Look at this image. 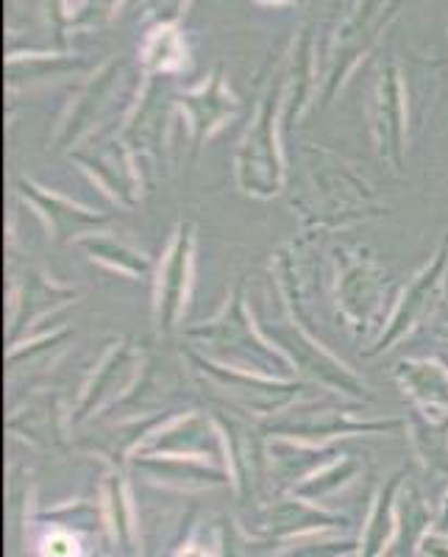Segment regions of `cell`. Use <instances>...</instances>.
I'll list each match as a JSON object with an SVG mask.
<instances>
[{
	"label": "cell",
	"instance_id": "1",
	"mask_svg": "<svg viewBox=\"0 0 448 557\" xmlns=\"http://www.w3.org/2000/svg\"><path fill=\"white\" fill-rule=\"evenodd\" d=\"M303 187L293 198L307 232H335V228L365 223L387 215V207L376 198L371 184L323 146L303 148Z\"/></svg>",
	"mask_w": 448,
	"mask_h": 557
},
{
	"label": "cell",
	"instance_id": "2",
	"mask_svg": "<svg viewBox=\"0 0 448 557\" xmlns=\"http://www.w3.org/2000/svg\"><path fill=\"white\" fill-rule=\"evenodd\" d=\"M184 337L212 360L223 366L257 371L267 376H290L293 366L276 346L257 330L246 301V278H240L228 293L226 305L209 321L192 323L184 330Z\"/></svg>",
	"mask_w": 448,
	"mask_h": 557
},
{
	"label": "cell",
	"instance_id": "3",
	"mask_svg": "<svg viewBox=\"0 0 448 557\" xmlns=\"http://www.w3.org/2000/svg\"><path fill=\"white\" fill-rule=\"evenodd\" d=\"M335 305L357 341L376 335L387 326L390 305L396 307L398 285L393 273L365 248L337 246Z\"/></svg>",
	"mask_w": 448,
	"mask_h": 557
},
{
	"label": "cell",
	"instance_id": "4",
	"mask_svg": "<svg viewBox=\"0 0 448 557\" xmlns=\"http://www.w3.org/2000/svg\"><path fill=\"white\" fill-rule=\"evenodd\" d=\"M285 76H276L267 92L259 98L257 114L251 126L246 128L237 148V184L246 196L253 198H273L285 187V159H282V109H285Z\"/></svg>",
	"mask_w": 448,
	"mask_h": 557
},
{
	"label": "cell",
	"instance_id": "5",
	"mask_svg": "<svg viewBox=\"0 0 448 557\" xmlns=\"http://www.w3.org/2000/svg\"><path fill=\"white\" fill-rule=\"evenodd\" d=\"M187 360H190L192 374L198 380H207L209 387L223 393L228 407H237L242 412H253L262 421L278 416L290 405H296L303 393L312 391V382L293 380V376H267L257 371H242V368L223 366L212 360L198 348H187Z\"/></svg>",
	"mask_w": 448,
	"mask_h": 557
},
{
	"label": "cell",
	"instance_id": "6",
	"mask_svg": "<svg viewBox=\"0 0 448 557\" xmlns=\"http://www.w3.org/2000/svg\"><path fill=\"white\" fill-rule=\"evenodd\" d=\"M362 401H296L278 416L259 421L265 435L290 437L303 444H323L346 435H385L407 430V418H365L357 416Z\"/></svg>",
	"mask_w": 448,
	"mask_h": 557
},
{
	"label": "cell",
	"instance_id": "7",
	"mask_svg": "<svg viewBox=\"0 0 448 557\" xmlns=\"http://www.w3.org/2000/svg\"><path fill=\"white\" fill-rule=\"evenodd\" d=\"M259 330L265 332L267 341L290 360L293 371L312 385L326 387L328 393H343L353 401H373L371 387L362 376H357L343 360H337L318 337L303 330L296 318L290 321H271L262 323Z\"/></svg>",
	"mask_w": 448,
	"mask_h": 557
},
{
	"label": "cell",
	"instance_id": "8",
	"mask_svg": "<svg viewBox=\"0 0 448 557\" xmlns=\"http://www.w3.org/2000/svg\"><path fill=\"white\" fill-rule=\"evenodd\" d=\"M446 278L448 235L440 240L435 257L410 278V285L401 287L396 307H393L390 318H387V326L379 332V337L373 341V346L362 351V357L371 360V357L385 355V351H390L396 343L407 341V337L415 335L421 326L435 321L437 312L446 310Z\"/></svg>",
	"mask_w": 448,
	"mask_h": 557
},
{
	"label": "cell",
	"instance_id": "9",
	"mask_svg": "<svg viewBox=\"0 0 448 557\" xmlns=\"http://www.w3.org/2000/svg\"><path fill=\"white\" fill-rule=\"evenodd\" d=\"M148 348L137 346L134 341H117L107 355L101 357L89 380L84 382L76 405L70 410V424L82 426L96 418V412L109 410L121 399H126L128 391L139 382L148 366Z\"/></svg>",
	"mask_w": 448,
	"mask_h": 557
},
{
	"label": "cell",
	"instance_id": "10",
	"mask_svg": "<svg viewBox=\"0 0 448 557\" xmlns=\"http://www.w3.org/2000/svg\"><path fill=\"white\" fill-rule=\"evenodd\" d=\"M196 282V223L182 221L157 265V293H153V318L159 335H173L182 326L184 310L190 301Z\"/></svg>",
	"mask_w": 448,
	"mask_h": 557
},
{
	"label": "cell",
	"instance_id": "11",
	"mask_svg": "<svg viewBox=\"0 0 448 557\" xmlns=\"http://www.w3.org/2000/svg\"><path fill=\"white\" fill-rule=\"evenodd\" d=\"M70 162H76L92 184H98L114 203H121L123 209H134L142 201V190H146V176L139 162L142 159L123 143V137L112 139H96L87 146L76 148L67 153Z\"/></svg>",
	"mask_w": 448,
	"mask_h": 557
},
{
	"label": "cell",
	"instance_id": "12",
	"mask_svg": "<svg viewBox=\"0 0 448 557\" xmlns=\"http://www.w3.org/2000/svg\"><path fill=\"white\" fill-rule=\"evenodd\" d=\"M14 193H17L20 201L34 209V215L48 228V237L59 246L78 243L82 237L103 232L114 223V218L107 215V212L84 207V203L73 201V198L62 196L57 190H48L39 182H34L32 176L14 178Z\"/></svg>",
	"mask_w": 448,
	"mask_h": 557
},
{
	"label": "cell",
	"instance_id": "13",
	"mask_svg": "<svg viewBox=\"0 0 448 557\" xmlns=\"http://www.w3.org/2000/svg\"><path fill=\"white\" fill-rule=\"evenodd\" d=\"M393 9L396 7L390 0H360V7L353 9L351 17L343 23V28L337 32L335 51H332V64L326 70V78H323L321 107H328L337 98V92L346 87L357 62L371 51V45L387 26V20L393 17Z\"/></svg>",
	"mask_w": 448,
	"mask_h": 557
},
{
	"label": "cell",
	"instance_id": "14",
	"mask_svg": "<svg viewBox=\"0 0 448 557\" xmlns=\"http://www.w3.org/2000/svg\"><path fill=\"white\" fill-rule=\"evenodd\" d=\"M371 134L373 146L379 159L390 168L396 176L405 173L407 137H410V123H407V87L398 64L382 67L376 87L371 96Z\"/></svg>",
	"mask_w": 448,
	"mask_h": 557
},
{
	"label": "cell",
	"instance_id": "15",
	"mask_svg": "<svg viewBox=\"0 0 448 557\" xmlns=\"http://www.w3.org/2000/svg\"><path fill=\"white\" fill-rule=\"evenodd\" d=\"M82 293L76 287L62 285L39 268L26 265L12 276L9 287V346H20L28 341L34 323L53 315L62 307L76 305Z\"/></svg>",
	"mask_w": 448,
	"mask_h": 557
},
{
	"label": "cell",
	"instance_id": "16",
	"mask_svg": "<svg viewBox=\"0 0 448 557\" xmlns=\"http://www.w3.org/2000/svg\"><path fill=\"white\" fill-rule=\"evenodd\" d=\"M137 455H164V457H192V460L221 462L226 460V437L217 426L212 412H176L159 430L148 435V441L137 449Z\"/></svg>",
	"mask_w": 448,
	"mask_h": 557
},
{
	"label": "cell",
	"instance_id": "17",
	"mask_svg": "<svg viewBox=\"0 0 448 557\" xmlns=\"http://www.w3.org/2000/svg\"><path fill=\"white\" fill-rule=\"evenodd\" d=\"M121 92V70L117 64H107L98 76L84 84L67 112L62 114L57 132H53V151H76L84 139H89L103 126L114 112V98Z\"/></svg>",
	"mask_w": 448,
	"mask_h": 557
},
{
	"label": "cell",
	"instance_id": "18",
	"mask_svg": "<svg viewBox=\"0 0 448 557\" xmlns=\"http://www.w3.org/2000/svg\"><path fill=\"white\" fill-rule=\"evenodd\" d=\"M173 103L184 114L187 132H190L192 157L201 153L209 139L215 137L226 123H232L242 112V103L237 101L232 89L226 87L223 67H215L207 76V82L190 92H178L173 96Z\"/></svg>",
	"mask_w": 448,
	"mask_h": 557
},
{
	"label": "cell",
	"instance_id": "19",
	"mask_svg": "<svg viewBox=\"0 0 448 557\" xmlns=\"http://www.w3.org/2000/svg\"><path fill=\"white\" fill-rule=\"evenodd\" d=\"M396 382L401 385L407 399L412 407L430 412V416H446L448 412V368L440 360H430V357H410V360H398Z\"/></svg>",
	"mask_w": 448,
	"mask_h": 557
},
{
	"label": "cell",
	"instance_id": "20",
	"mask_svg": "<svg viewBox=\"0 0 448 557\" xmlns=\"http://www.w3.org/2000/svg\"><path fill=\"white\" fill-rule=\"evenodd\" d=\"M137 101V109L117 134L139 159H157L164 153V137H167V128H171V123H167L171 107L162 103V96H159V89L153 84Z\"/></svg>",
	"mask_w": 448,
	"mask_h": 557
},
{
	"label": "cell",
	"instance_id": "21",
	"mask_svg": "<svg viewBox=\"0 0 448 557\" xmlns=\"http://www.w3.org/2000/svg\"><path fill=\"white\" fill-rule=\"evenodd\" d=\"M89 260L98 262V265L109 268V271L121 273L126 278H148L153 273V262L148 260V253L137 251L128 243L117 240V237L107 235V232H96V235H87L76 243Z\"/></svg>",
	"mask_w": 448,
	"mask_h": 557
},
{
	"label": "cell",
	"instance_id": "22",
	"mask_svg": "<svg viewBox=\"0 0 448 557\" xmlns=\"http://www.w3.org/2000/svg\"><path fill=\"white\" fill-rule=\"evenodd\" d=\"M407 432L412 437L415 455L432 474L448 476V412L430 416V412L412 407L407 418Z\"/></svg>",
	"mask_w": 448,
	"mask_h": 557
},
{
	"label": "cell",
	"instance_id": "23",
	"mask_svg": "<svg viewBox=\"0 0 448 557\" xmlns=\"http://www.w3.org/2000/svg\"><path fill=\"white\" fill-rule=\"evenodd\" d=\"M290 92L285 89V109H282V132H293L303 112L312 103V89H315V67H312V39L303 34L301 45L293 53V78Z\"/></svg>",
	"mask_w": 448,
	"mask_h": 557
},
{
	"label": "cell",
	"instance_id": "24",
	"mask_svg": "<svg viewBox=\"0 0 448 557\" xmlns=\"http://www.w3.org/2000/svg\"><path fill=\"white\" fill-rule=\"evenodd\" d=\"M142 64L153 76H173L187 62V45H184L182 32L173 23L157 26L142 42Z\"/></svg>",
	"mask_w": 448,
	"mask_h": 557
},
{
	"label": "cell",
	"instance_id": "25",
	"mask_svg": "<svg viewBox=\"0 0 448 557\" xmlns=\"http://www.w3.org/2000/svg\"><path fill=\"white\" fill-rule=\"evenodd\" d=\"M9 430L17 432V435H32L37 437H51L62 435V407L45 393L39 399H34L32 405H26V410L12 412L9 418Z\"/></svg>",
	"mask_w": 448,
	"mask_h": 557
},
{
	"label": "cell",
	"instance_id": "26",
	"mask_svg": "<svg viewBox=\"0 0 448 557\" xmlns=\"http://www.w3.org/2000/svg\"><path fill=\"white\" fill-rule=\"evenodd\" d=\"M70 330L45 332L37 343H20V346H9V371H20V368H48L70 343Z\"/></svg>",
	"mask_w": 448,
	"mask_h": 557
},
{
	"label": "cell",
	"instance_id": "27",
	"mask_svg": "<svg viewBox=\"0 0 448 557\" xmlns=\"http://www.w3.org/2000/svg\"><path fill=\"white\" fill-rule=\"evenodd\" d=\"M76 541L67 532H57L45 541V557H76Z\"/></svg>",
	"mask_w": 448,
	"mask_h": 557
},
{
	"label": "cell",
	"instance_id": "28",
	"mask_svg": "<svg viewBox=\"0 0 448 557\" xmlns=\"http://www.w3.org/2000/svg\"><path fill=\"white\" fill-rule=\"evenodd\" d=\"M435 351H437V357H440L443 366L448 368V315L443 318V323L437 326V332H435Z\"/></svg>",
	"mask_w": 448,
	"mask_h": 557
},
{
	"label": "cell",
	"instance_id": "29",
	"mask_svg": "<svg viewBox=\"0 0 448 557\" xmlns=\"http://www.w3.org/2000/svg\"><path fill=\"white\" fill-rule=\"evenodd\" d=\"M262 7H285V3H293V0H257Z\"/></svg>",
	"mask_w": 448,
	"mask_h": 557
},
{
	"label": "cell",
	"instance_id": "30",
	"mask_svg": "<svg viewBox=\"0 0 448 557\" xmlns=\"http://www.w3.org/2000/svg\"><path fill=\"white\" fill-rule=\"evenodd\" d=\"M178 557H209V555H207V552H201V549H184Z\"/></svg>",
	"mask_w": 448,
	"mask_h": 557
},
{
	"label": "cell",
	"instance_id": "31",
	"mask_svg": "<svg viewBox=\"0 0 448 557\" xmlns=\"http://www.w3.org/2000/svg\"><path fill=\"white\" fill-rule=\"evenodd\" d=\"M396 480H398V476H393V482H390V491H393V485H396ZM387 496H390V494H387ZM385 502H387V499H382V510H379V516H385V507H387Z\"/></svg>",
	"mask_w": 448,
	"mask_h": 557
}]
</instances>
